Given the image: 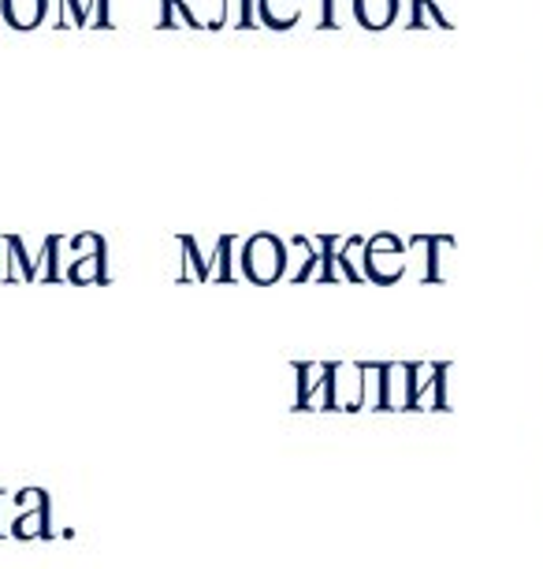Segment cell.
<instances>
[{
    "mask_svg": "<svg viewBox=\"0 0 543 569\" xmlns=\"http://www.w3.org/2000/svg\"><path fill=\"white\" fill-rule=\"evenodd\" d=\"M294 410H324V395H328V365L316 361H298L294 365Z\"/></svg>",
    "mask_w": 543,
    "mask_h": 569,
    "instance_id": "277c9868",
    "label": "cell"
},
{
    "mask_svg": "<svg viewBox=\"0 0 543 569\" xmlns=\"http://www.w3.org/2000/svg\"><path fill=\"white\" fill-rule=\"evenodd\" d=\"M68 279L74 287H104L109 283V250H98V253H79L68 268Z\"/></svg>",
    "mask_w": 543,
    "mask_h": 569,
    "instance_id": "5b68a950",
    "label": "cell"
},
{
    "mask_svg": "<svg viewBox=\"0 0 543 569\" xmlns=\"http://www.w3.org/2000/svg\"><path fill=\"white\" fill-rule=\"evenodd\" d=\"M60 12L63 19L57 27H79V30H87L90 27V8H87V0H60Z\"/></svg>",
    "mask_w": 543,
    "mask_h": 569,
    "instance_id": "e0dca14e",
    "label": "cell"
},
{
    "mask_svg": "<svg viewBox=\"0 0 543 569\" xmlns=\"http://www.w3.org/2000/svg\"><path fill=\"white\" fill-rule=\"evenodd\" d=\"M71 250L74 253H98V250H109V246H104V239H101V234H74V239H71Z\"/></svg>",
    "mask_w": 543,
    "mask_h": 569,
    "instance_id": "d6986e66",
    "label": "cell"
},
{
    "mask_svg": "<svg viewBox=\"0 0 543 569\" xmlns=\"http://www.w3.org/2000/svg\"><path fill=\"white\" fill-rule=\"evenodd\" d=\"M60 239H57V234H49V239H46V246H41V257H38V261H41V268H38V283H60V261H57V257H60Z\"/></svg>",
    "mask_w": 543,
    "mask_h": 569,
    "instance_id": "9a60e30c",
    "label": "cell"
},
{
    "mask_svg": "<svg viewBox=\"0 0 543 569\" xmlns=\"http://www.w3.org/2000/svg\"><path fill=\"white\" fill-rule=\"evenodd\" d=\"M339 23V0H321V30H335Z\"/></svg>",
    "mask_w": 543,
    "mask_h": 569,
    "instance_id": "ffe728a7",
    "label": "cell"
},
{
    "mask_svg": "<svg viewBox=\"0 0 543 569\" xmlns=\"http://www.w3.org/2000/svg\"><path fill=\"white\" fill-rule=\"evenodd\" d=\"M179 246H183V261H187V268H183V272H179V279H183V283H187V279H198V283H209V261H205V257H201V250H198V242L194 239H190V234H183V239H179Z\"/></svg>",
    "mask_w": 543,
    "mask_h": 569,
    "instance_id": "4fadbf2b",
    "label": "cell"
},
{
    "mask_svg": "<svg viewBox=\"0 0 543 569\" xmlns=\"http://www.w3.org/2000/svg\"><path fill=\"white\" fill-rule=\"evenodd\" d=\"M365 376V406L369 410H388V365H361Z\"/></svg>",
    "mask_w": 543,
    "mask_h": 569,
    "instance_id": "7c38bea8",
    "label": "cell"
},
{
    "mask_svg": "<svg viewBox=\"0 0 543 569\" xmlns=\"http://www.w3.org/2000/svg\"><path fill=\"white\" fill-rule=\"evenodd\" d=\"M52 499L49 502H41V507L34 510H23L19 518L12 521V536L16 540H49L52 536Z\"/></svg>",
    "mask_w": 543,
    "mask_h": 569,
    "instance_id": "ba28073f",
    "label": "cell"
},
{
    "mask_svg": "<svg viewBox=\"0 0 543 569\" xmlns=\"http://www.w3.org/2000/svg\"><path fill=\"white\" fill-rule=\"evenodd\" d=\"M161 30H172L175 27V0H161Z\"/></svg>",
    "mask_w": 543,
    "mask_h": 569,
    "instance_id": "44dd1931",
    "label": "cell"
},
{
    "mask_svg": "<svg viewBox=\"0 0 543 569\" xmlns=\"http://www.w3.org/2000/svg\"><path fill=\"white\" fill-rule=\"evenodd\" d=\"M361 246H365V242H361L358 239V234H354V239H343V242H339V268H343V279H350V283H361V272H358V268H354V253L361 250Z\"/></svg>",
    "mask_w": 543,
    "mask_h": 569,
    "instance_id": "2e32d148",
    "label": "cell"
},
{
    "mask_svg": "<svg viewBox=\"0 0 543 569\" xmlns=\"http://www.w3.org/2000/svg\"><path fill=\"white\" fill-rule=\"evenodd\" d=\"M242 272L258 287L280 283L286 276V246L275 239V234H253V239L242 246Z\"/></svg>",
    "mask_w": 543,
    "mask_h": 569,
    "instance_id": "6da1fadb",
    "label": "cell"
},
{
    "mask_svg": "<svg viewBox=\"0 0 543 569\" xmlns=\"http://www.w3.org/2000/svg\"><path fill=\"white\" fill-rule=\"evenodd\" d=\"M365 268H369V279H376V283H395V279L402 276V246H399V239L380 234V239L365 242Z\"/></svg>",
    "mask_w": 543,
    "mask_h": 569,
    "instance_id": "3957f363",
    "label": "cell"
},
{
    "mask_svg": "<svg viewBox=\"0 0 543 569\" xmlns=\"http://www.w3.org/2000/svg\"><path fill=\"white\" fill-rule=\"evenodd\" d=\"M365 376L361 365H343V361H328V395H324V410H361L365 406Z\"/></svg>",
    "mask_w": 543,
    "mask_h": 569,
    "instance_id": "7a4b0ae2",
    "label": "cell"
},
{
    "mask_svg": "<svg viewBox=\"0 0 543 569\" xmlns=\"http://www.w3.org/2000/svg\"><path fill=\"white\" fill-rule=\"evenodd\" d=\"M4 246H8V272H4V283H38V257H30L27 253V246H23V239L19 234H8L4 239Z\"/></svg>",
    "mask_w": 543,
    "mask_h": 569,
    "instance_id": "52a82bcc",
    "label": "cell"
},
{
    "mask_svg": "<svg viewBox=\"0 0 543 569\" xmlns=\"http://www.w3.org/2000/svg\"><path fill=\"white\" fill-rule=\"evenodd\" d=\"M0 496H4V491H0ZM0 536H4V532H0Z\"/></svg>",
    "mask_w": 543,
    "mask_h": 569,
    "instance_id": "7402d4cb",
    "label": "cell"
},
{
    "mask_svg": "<svg viewBox=\"0 0 543 569\" xmlns=\"http://www.w3.org/2000/svg\"><path fill=\"white\" fill-rule=\"evenodd\" d=\"M399 0H354V16L365 30H383L395 19Z\"/></svg>",
    "mask_w": 543,
    "mask_h": 569,
    "instance_id": "30bf717a",
    "label": "cell"
},
{
    "mask_svg": "<svg viewBox=\"0 0 543 569\" xmlns=\"http://www.w3.org/2000/svg\"><path fill=\"white\" fill-rule=\"evenodd\" d=\"M49 12V0H0V19L12 30H34Z\"/></svg>",
    "mask_w": 543,
    "mask_h": 569,
    "instance_id": "8992f818",
    "label": "cell"
},
{
    "mask_svg": "<svg viewBox=\"0 0 543 569\" xmlns=\"http://www.w3.org/2000/svg\"><path fill=\"white\" fill-rule=\"evenodd\" d=\"M87 8H90V27H98V30H112V8H109V0H87Z\"/></svg>",
    "mask_w": 543,
    "mask_h": 569,
    "instance_id": "ac0fdd59",
    "label": "cell"
},
{
    "mask_svg": "<svg viewBox=\"0 0 543 569\" xmlns=\"http://www.w3.org/2000/svg\"><path fill=\"white\" fill-rule=\"evenodd\" d=\"M235 239L231 234H223L217 242V253H212L209 261V283H235Z\"/></svg>",
    "mask_w": 543,
    "mask_h": 569,
    "instance_id": "8fae6325",
    "label": "cell"
},
{
    "mask_svg": "<svg viewBox=\"0 0 543 569\" xmlns=\"http://www.w3.org/2000/svg\"><path fill=\"white\" fill-rule=\"evenodd\" d=\"M261 27L272 30H291L302 19V0H258Z\"/></svg>",
    "mask_w": 543,
    "mask_h": 569,
    "instance_id": "9c48e42d",
    "label": "cell"
},
{
    "mask_svg": "<svg viewBox=\"0 0 543 569\" xmlns=\"http://www.w3.org/2000/svg\"><path fill=\"white\" fill-rule=\"evenodd\" d=\"M316 246H321V272H316V283H335L339 276V239L335 234H321V239H313Z\"/></svg>",
    "mask_w": 543,
    "mask_h": 569,
    "instance_id": "5bb4252c",
    "label": "cell"
}]
</instances>
